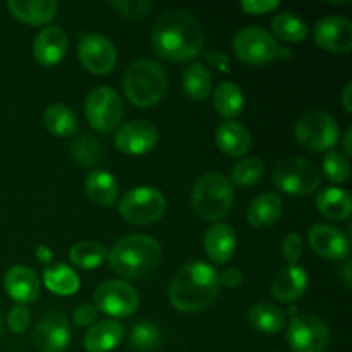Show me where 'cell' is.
I'll list each match as a JSON object with an SVG mask.
<instances>
[{"mask_svg": "<svg viewBox=\"0 0 352 352\" xmlns=\"http://www.w3.org/2000/svg\"><path fill=\"white\" fill-rule=\"evenodd\" d=\"M151 41L160 57L181 64L192 60L201 52L205 33L198 19L188 10L170 9L155 23Z\"/></svg>", "mask_w": 352, "mask_h": 352, "instance_id": "1", "label": "cell"}, {"mask_svg": "<svg viewBox=\"0 0 352 352\" xmlns=\"http://www.w3.org/2000/svg\"><path fill=\"white\" fill-rule=\"evenodd\" d=\"M219 291V272L203 261H189L172 278L168 301L179 311H201L215 301Z\"/></svg>", "mask_w": 352, "mask_h": 352, "instance_id": "2", "label": "cell"}, {"mask_svg": "<svg viewBox=\"0 0 352 352\" xmlns=\"http://www.w3.org/2000/svg\"><path fill=\"white\" fill-rule=\"evenodd\" d=\"M162 261V246L144 234L122 237L109 254V263L124 278H143L157 270Z\"/></svg>", "mask_w": 352, "mask_h": 352, "instance_id": "3", "label": "cell"}, {"mask_svg": "<svg viewBox=\"0 0 352 352\" xmlns=\"http://www.w3.org/2000/svg\"><path fill=\"white\" fill-rule=\"evenodd\" d=\"M234 203L232 184L217 172H208L196 179L191 192V205L196 215L208 222L222 220L230 212Z\"/></svg>", "mask_w": 352, "mask_h": 352, "instance_id": "4", "label": "cell"}, {"mask_svg": "<svg viewBox=\"0 0 352 352\" xmlns=\"http://www.w3.org/2000/svg\"><path fill=\"white\" fill-rule=\"evenodd\" d=\"M167 72L153 60H138L124 74V93L136 107H151L167 91Z\"/></svg>", "mask_w": 352, "mask_h": 352, "instance_id": "5", "label": "cell"}, {"mask_svg": "<svg viewBox=\"0 0 352 352\" xmlns=\"http://www.w3.org/2000/svg\"><path fill=\"white\" fill-rule=\"evenodd\" d=\"M234 54L241 62L250 65H265L277 58H291L292 52L280 47L274 34L261 26H248L234 36Z\"/></svg>", "mask_w": 352, "mask_h": 352, "instance_id": "6", "label": "cell"}, {"mask_svg": "<svg viewBox=\"0 0 352 352\" xmlns=\"http://www.w3.org/2000/svg\"><path fill=\"white\" fill-rule=\"evenodd\" d=\"M272 182L278 191L289 196H308L318 189L322 170L311 160L291 157L275 167Z\"/></svg>", "mask_w": 352, "mask_h": 352, "instance_id": "7", "label": "cell"}, {"mask_svg": "<svg viewBox=\"0 0 352 352\" xmlns=\"http://www.w3.org/2000/svg\"><path fill=\"white\" fill-rule=\"evenodd\" d=\"M339 124L330 113L323 110H311L296 122V141L305 150L322 153L330 151L339 141Z\"/></svg>", "mask_w": 352, "mask_h": 352, "instance_id": "8", "label": "cell"}, {"mask_svg": "<svg viewBox=\"0 0 352 352\" xmlns=\"http://www.w3.org/2000/svg\"><path fill=\"white\" fill-rule=\"evenodd\" d=\"M167 208V199L155 188H134L120 198L119 212L127 222L146 226L162 219Z\"/></svg>", "mask_w": 352, "mask_h": 352, "instance_id": "9", "label": "cell"}, {"mask_svg": "<svg viewBox=\"0 0 352 352\" xmlns=\"http://www.w3.org/2000/svg\"><path fill=\"white\" fill-rule=\"evenodd\" d=\"M86 119L98 133H110L120 124L124 117L122 98L116 89L100 86L91 89L85 102Z\"/></svg>", "mask_w": 352, "mask_h": 352, "instance_id": "10", "label": "cell"}, {"mask_svg": "<svg viewBox=\"0 0 352 352\" xmlns=\"http://www.w3.org/2000/svg\"><path fill=\"white\" fill-rule=\"evenodd\" d=\"M329 340V325L316 315H296L287 327V342L294 352H323Z\"/></svg>", "mask_w": 352, "mask_h": 352, "instance_id": "11", "label": "cell"}, {"mask_svg": "<svg viewBox=\"0 0 352 352\" xmlns=\"http://www.w3.org/2000/svg\"><path fill=\"white\" fill-rule=\"evenodd\" d=\"M93 302L98 311L113 318L131 316L140 306L136 289L124 280H105L98 285L93 296Z\"/></svg>", "mask_w": 352, "mask_h": 352, "instance_id": "12", "label": "cell"}, {"mask_svg": "<svg viewBox=\"0 0 352 352\" xmlns=\"http://www.w3.org/2000/svg\"><path fill=\"white\" fill-rule=\"evenodd\" d=\"M78 58L82 67L96 76L109 74L117 62V52L112 41L103 34H86L78 43Z\"/></svg>", "mask_w": 352, "mask_h": 352, "instance_id": "13", "label": "cell"}, {"mask_svg": "<svg viewBox=\"0 0 352 352\" xmlns=\"http://www.w3.org/2000/svg\"><path fill=\"white\" fill-rule=\"evenodd\" d=\"M158 143V131L148 120H133L119 127L113 136V144L124 155H140L153 150Z\"/></svg>", "mask_w": 352, "mask_h": 352, "instance_id": "14", "label": "cell"}, {"mask_svg": "<svg viewBox=\"0 0 352 352\" xmlns=\"http://www.w3.org/2000/svg\"><path fill=\"white\" fill-rule=\"evenodd\" d=\"M313 38L323 50L347 54L352 48V23L342 16H325L315 24Z\"/></svg>", "mask_w": 352, "mask_h": 352, "instance_id": "15", "label": "cell"}, {"mask_svg": "<svg viewBox=\"0 0 352 352\" xmlns=\"http://www.w3.org/2000/svg\"><path fill=\"white\" fill-rule=\"evenodd\" d=\"M33 340L41 352H64L71 342V329L65 315L50 313L43 316L36 325Z\"/></svg>", "mask_w": 352, "mask_h": 352, "instance_id": "16", "label": "cell"}, {"mask_svg": "<svg viewBox=\"0 0 352 352\" xmlns=\"http://www.w3.org/2000/svg\"><path fill=\"white\" fill-rule=\"evenodd\" d=\"M308 241L316 254L329 260H347L351 251L349 237L333 226L318 223L308 232Z\"/></svg>", "mask_w": 352, "mask_h": 352, "instance_id": "17", "label": "cell"}, {"mask_svg": "<svg viewBox=\"0 0 352 352\" xmlns=\"http://www.w3.org/2000/svg\"><path fill=\"white\" fill-rule=\"evenodd\" d=\"M67 33L60 26H47L33 41V55L45 67L58 64L67 52Z\"/></svg>", "mask_w": 352, "mask_h": 352, "instance_id": "18", "label": "cell"}, {"mask_svg": "<svg viewBox=\"0 0 352 352\" xmlns=\"http://www.w3.org/2000/svg\"><path fill=\"white\" fill-rule=\"evenodd\" d=\"M3 287L14 301L23 306L26 302L36 301L40 296V280L36 274L30 267H23V265H16L7 272L3 278Z\"/></svg>", "mask_w": 352, "mask_h": 352, "instance_id": "19", "label": "cell"}, {"mask_svg": "<svg viewBox=\"0 0 352 352\" xmlns=\"http://www.w3.org/2000/svg\"><path fill=\"white\" fill-rule=\"evenodd\" d=\"M308 287V274L298 265L282 268L272 280V294L280 302H294L305 294Z\"/></svg>", "mask_w": 352, "mask_h": 352, "instance_id": "20", "label": "cell"}, {"mask_svg": "<svg viewBox=\"0 0 352 352\" xmlns=\"http://www.w3.org/2000/svg\"><path fill=\"white\" fill-rule=\"evenodd\" d=\"M205 251L215 265H226L236 251V232L223 222H215L205 234Z\"/></svg>", "mask_w": 352, "mask_h": 352, "instance_id": "21", "label": "cell"}, {"mask_svg": "<svg viewBox=\"0 0 352 352\" xmlns=\"http://www.w3.org/2000/svg\"><path fill=\"white\" fill-rule=\"evenodd\" d=\"M215 140L220 150L232 158L246 155L251 148V134L243 124L236 120H226L215 131Z\"/></svg>", "mask_w": 352, "mask_h": 352, "instance_id": "22", "label": "cell"}, {"mask_svg": "<svg viewBox=\"0 0 352 352\" xmlns=\"http://www.w3.org/2000/svg\"><path fill=\"white\" fill-rule=\"evenodd\" d=\"M7 9L10 10L17 21L24 24H47L55 17L58 3L55 0H10L7 2Z\"/></svg>", "mask_w": 352, "mask_h": 352, "instance_id": "23", "label": "cell"}, {"mask_svg": "<svg viewBox=\"0 0 352 352\" xmlns=\"http://www.w3.org/2000/svg\"><path fill=\"white\" fill-rule=\"evenodd\" d=\"M282 208V198L277 192H263L251 201L248 208V222L254 229H268L280 219Z\"/></svg>", "mask_w": 352, "mask_h": 352, "instance_id": "24", "label": "cell"}, {"mask_svg": "<svg viewBox=\"0 0 352 352\" xmlns=\"http://www.w3.org/2000/svg\"><path fill=\"white\" fill-rule=\"evenodd\" d=\"M124 327L117 320H103L93 325L85 336V349L88 352H110L119 346Z\"/></svg>", "mask_w": 352, "mask_h": 352, "instance_id": "25", "label": "cell"}, {"mask_svg": "<svg viewBox=\"0 0 352 352\" xmlns=\"http://www.w3.org/2000/svg\"><path fill=\"white\" fill-rule=\"evenodd\" d=\"M86 195L98 206L110 208L116 205L117 198H119V184L109 172L93 170L86 177Z\"/></svg>", "mask_w": 352, "mask_h": 352, "instance_id": "26", "label": "cell"}, {"mask_svg": "<svg viewBox=\"0 0 352 352\" xmlns=\"http://www.w3.org/2000/svg\"><path fill=\"white\" fill-rule=\"evenodd\" d=\"M316 206L329 220H347L351 215L352 201L349 191L340 188H327L316 195Z\"/></svg>", "mask_w": 352, "mask_h": 352, "instance_id": "27", "label": "cell"}, {"mask_svg": "<svg viewBox=\"0 0 352 352\" xmlns=\"http://www.w3.org/2000/svg\"><path fill=\"white\" fill-rule=\"evenodd\" d=\"M212 74L201 62L191 64L182 74V89L191 100L203 102L212 95Z\"/></svg>", "mask_w": 352, "mask_h": 352, "instance_id": "28", "label": "cell"}, {"mask_svg": "<svg viewBox=\"0 0 352 352\" xmlns=\"http://www.w3.org/2000/svg\"><path fill=\"white\" fill-rule=\"evenodd\" d=\"M213 105L215 110L227 120L234 119L243 112L244 107V95L243 89L232 81L220 82L213 93Z\"/></svg>", "mask_w": 352, "mask_h": 352, "instance_id": "29", "label": "cell"}, {"mask_svg": "<svg viewBox=\"0 0 352 352\" xmlns=\"http://www.w3.org/2000/svg\"><path fill=\"white\" fill-rule=\"evenodd\" d=\"M251 327L263 333H278L285 327V313L270 302L254 305L248 311Z\"/></svg>", "mask_w": 352, "mask_h": 352, "instance_id": "30", "label": "cell"}, {"mask_svg": "<svg viewBox=\"0 0 352 352\" xmlns=\"http://www.w3.org/2000/svg\"><path fill=\"white\" fill-rule=\"evenodd\" d=\"M43 122L45 127L54 136L58 138H69L78 131V119H76L74 112L67 105H62V103H54V105L47 107Z\"/></svg>", "mask_w": 352, "mask_h": 352, "instance_id": "31", "label": "cell"}, {"mask_svg": "<svg viewBox=\"0 0 352 352\" xmlns=\"http://www.w3.org/2000/svg\"><path fill=\"white\" fill-rule=\"evenodd\" d=\"M272 31L284 43H301L309 34L305 21L292 12L277 14L272 19Z\"/></svg>", "mask_w": 352, "mask_h": 352, "instance_id": "32", "label": "cell"}, {"mask_svg": "<svg viewBox=\"0 0 352 352\" xmlns=\"http://www.w3.org/2000/svg\"><path fill=\"white\" fill-rule=\"evenodd\" d=\"M43 282L50 292L57 296H72L79 291V277L71 267L58 263L45 270Z\"/></svg>", "mask_w": 352, "mask_h": 352, "instance_id": "33", "label": "cell"}, {"mask_svg": "<svg viewBox=\"0 0 352 352\" xmlns=\"http://www.w3.org/2000/svg\"><path fill=\"white\" fill-rule=\"evenodd\" d=\"M69 258L78 268L91 270V268L100 267L105 261L107 250L103 244L95 243V241H81L71 248Z\"/></svg>", "mask_w": 352, "mask_h": 352, "instance_id": "34", "label": "cell"}, {"mask_svg": "<svg viewBox=\"0 0 352 352\" xmlns=\"http://www.w3.org/2000/svg\"><path fill=\"white\" fill-rule=\"evenodd\" d=\"M71 157L81 167H93L103 157V146L91 134H79L71 144Z\"/></svg>", "mask_w": 352, "mask_h": 352, "instance_id": "35", "label": "cell"}, {"mask_svg": "<svg viewBox=\"0 0 352 352\" xmlns=\"http://www.w3.org/2000/svg\"><path fill=\"white\" fill-rule=\"evenodd\" d=\"M131 346L140 352H151L162 344V332L153 322H138L131 330Z\"/></svg>", "mask_w": 352, "mask_h": 352, "instance_id": "36", "label": "cell"}, {"mask_svg": "<svg viewBox=\"0 0 352 352\" xmlns=\"http://www.w3.org/2000/svg\"><path fill=\"white\" fill-rule=\"evenodd\" d=\"M263 162L256 157L244 158L239 164H236L232 170V182L239 188H251V186L258 184L263 177Z\"/></svg>", "mask_w": 352, "mask_h": 352, "instance_id": "37", "label": "cell"}, {"mask_svg": "<svg viewBox=\"0 0 352 352\" xmlns=\"http://www.w3.org/2000/svg\"><path fill=\"white\" fill-rule=\"evenodd\" d=\"M323 172L336 184H346L351 175L349 157H346L342 151H327L323 157Z\"/></svg>", "mask_w": 352, "mask_h": 352, "instance_id": "38", "label": "cell"}, {"mask_svg": "<svg viewBox=\"0 0 352 352\" xmlns=\"http://www.w3.org/2000/svg\"><path fill=\"white\" fill-rule=\"evenodd\" d=\"M112 6L127 19H143L153 7L150 0H113Z\"/></svg>", "mask_w": 352, "mask_h": 352, "instance_id": "39", "label": "cell"}, {"mask_svg": "<svg viewBox=\"0 0 352 352\" xmlns=\"http://www.w3.org/2000/svg\"><path fill=\"white\" fill-rule=\"evenodd\" d=\"M280 253L284 256L285 261H289V265H296V261H299V258L302 256V239L299 234L289 232L287 236L282 241Z\"/></svg>", "mask_w": 352, "mask_h": 352, "instance_id": "40", "label": "cell"}, {"mask_svg": "<svg viewBox=\"0 0 352 352\" xmlns=\"http://www.w3.org/2000/svg\"><path fill=\"white\" fill-rule=\"evenodd\" d=\"M9 329L12 330L14 333H23L24 330L30 325V311H28L26 306L17 305L10 309L9 313Z\"/></svg>", "mask_w": 352, "mask_h": 352, "instance_id": "41", "label": "cell"}, {"mask_svg": "<svg viewBox=\"0 0 352 352\" xmlns=\"http://www.w3.org/2000/svg\"><path fill=\"white\" fill-rule=\"evenodd\" d=\"M280 2L278 0H246L241 2V9L248 14H268L272 10L278 9Z\"/></svg>", "mask_w": 352, "mask_h": 352, "instance_id": "42", "label": "cell"}, {"mask_svg": "<svg viewBox=\"0 0 352 352\" xmlns=\"http://www.w3.org/2000/svg\"><path fill=\"white\" fill-rule=\"evenodd\" d=\"M96 318H98V309L91 302H86L74 309V323L78 327H89Z\"/></svg>", "mask_w": 352, "mask_h": 352, "instance_id": "43", "label": "cell"}, {"mask_svg": "<svg viewBox=\"0 0 352 352\" xmlns=\"http://www.w3.org/2000/svg\"><path fill=\"white\" fill-rule=\"evenodd\" d=\"M219 280H220V287L226 285V287L229 289H236L243 284L244 275L239 268H229V270H226L223 274H219Z\"/></svg>", "mask_w": 352, "mask_h": 352, "instance_id": "44", "label": "cell"}, {"mask_svg": "<svg viewBox=\"0 0 352 352\" xmlns=\"http://www.w3.org/2000/svg\"><path fill=\"white\" fill-rule=\"evenodd\" d=\"M206 62H208L212 67L219 69L220 72H229L230 71V58L227 57L226 54H222V52H210V54L205 55Z\"/></svg>", "mask_w": 352, "mask_h": 352, "instance_id": "45", "label": "cell"}, {"mask_svg": "<svg viewBox=\"0 0 352 352\" xmlns=\"http://www.w3.org/2000/svg\"><path fill=\"white\" fill-rule=\"evenodd\" d=\"M36 256L38 260L43 261V263H50L52 261V251L47 246H38L36 248Z\"/></svg>", "mask_w": 352, "mask_h": 352, "instance_id": "46", "label": "cell"}, {"mask_svg": "<svg viewBox=\"0 0 352 352\" xmlns=\"http://www.w3.org/2000/svg\"><path fill=\"white\" fill-rule=\"evenodd\" d=\"M351 89H352V85L351 82H347V86L344 88V93H342V103H344V109H346V112H352V105H351Z\"/></svg>", "mask_w": 352, "mask_h": 352, "instance_id": "47", "label": "cell"}, {"mask_svg": "<svg viewBox=\"0 0 352 352\" xmlns=\"http://www.w3.org/2000/svg\"><path fill=\"white\" fill-rule=\"evenodd\" d=\"M351 138H352V129H347L346 131V136H344V155H346V157H349V155H352Z\"/></svg>", "mask_w": 352, "mask_h": 352, "instance_id": "48", "label": "cell"}, {"mask_svg": "<svg viewBox=\"0 0 352 352\" xmlns=\"http://www.w3.org/2000/svg\"><path fill=\"white\" fill-rule=\"evenodd\" d=\"M344 278H346V284H351V263L349 260H346V267H344Z\"/></svg>", "mask_w": 352, "mask_h": 352, "instance_id": "49", "label": "cell"}, {"mask_svg": "<svg viewBox=\"0 0 352 352\" xmlns=\"http://www.w3.org/2000/svg\"><path fill=\"white\" fill-rule=\"evenodd\" d=\"M0 329H2V316H0Z\"/></svg>", "mask_w": 352, "mask_h": 352, "instance_id": "50", "label": "cell"}]
</instances>
